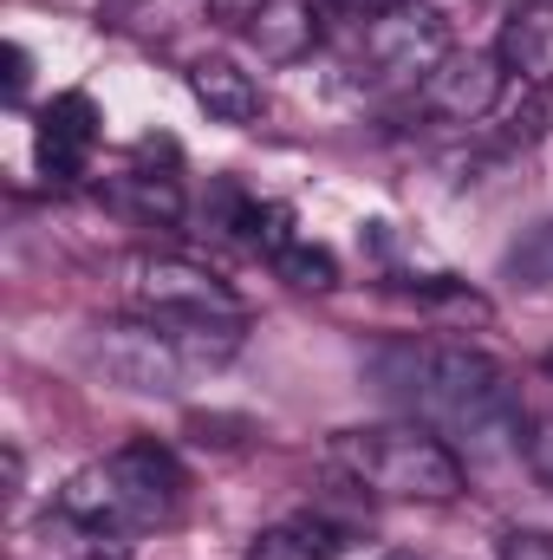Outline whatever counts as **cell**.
Returning <instances> with one entry per match:
<instances>
[{
    "instance_id": "obj_1",
    "label": "cell",
    "mask_w": 553,
    "mask_h": 560,
    "mask_svg": "<svg viewBox=\"0 0 553 560\" xmlns=\"http://www.w3.org/2000/svg\"><path fill=\"white\" fill-rule=\"evenodd\" d=\"M372 385L404 411L411 423L456 436L469 450H502L508 436H521V392L515 378L475 352V346H449V339H385L365 359Z\"/></svg>"
},
{
    "instance_id": "obj_2",
    "label": "cell",
    "mask_w": 553,
    "mask_h": 560,
    "mask_svg": "<svg viewBox=\"0 0 553 560\" xmlns=\"http://www.w3.org/2000/svg\"><path fill=\"white\" fill-rule=\"evenodd\" d=\"M242 346V319H111L85 332V365L125 392H183Z\"/></svg>"
},
{
    "instance_id": "obj_3",
    "label": "cell",
    "mask_w": 553,
    "mask_h": 560,
    "mask_svg": "<svg viewBox=\"0 0 553 560\" xmlns=\"http://www.w3.org/2000/svg\"><path fill=\"white\" fill-rule=\"evenodd\" d=\"M183 489H189L183 463H176L156 436H131V443L111 450L105 463L79 469V476L66 482L59 509L79 515V522H92V528H105V535H125V541H131V535L169 522V515L183 509Z\"/></svg>"
},
{
    "instance_id": "obj_4",
    "label": "cell",
    "mask_w": 553,
    "mask_h": 560,
    "mask_svg": "<svg viewBox=\"0 0 553 560\" xmlns=\"http://www.w3.org/2000/svg\"><path fill=\"white\" fill-rule=\"evenodd\" d=\"M326 456L372 495L391 502H449L462 495V463L456 450L423 430V423H365V430H339L326 443Z\"/></svg>"
},
{
    "instance_id": "obj_5",
    "label": "cell",
    "mask_w": 553,
    "mask_h": 560,
    "mask_svg": "<svg viewBox=\"0 0 553 560\" xmlns=\"http://www.w3.org/2000/svg\"><path fill=\"white\" fill-rule=\"evenodd\" d=\"M125 300L138 306L143 319H242L235 287L183 255H138L125 261Z\"/></svg>"
},
{
    "instance_id": "obj_6",
    "label": "cell",
    "mask_w": 553,
    "mask_h": 560,
    "mask_svg": "<svg viewBox=\"0 0 553 560\" xmlns=\"http://www.w3.org/2000/svg\"><path fill=\"white\" fill-rule=\"evenodd\" d=\"M443 59H449V20L430 0H404V7L365 20L358 72L372 85H385V79H430Z\"/></svg>"
},
{
    "instance_id": "obj_7",
    "label": "cell",
    "mask_w": 553,
    "mask_h": 560,
    "mask_svg": "<svg viewBox=\"0 0 553 560\" xmlns=\"http://www.w3.org/2000/svg\"><path fill=\"white\" fill-rule=\"evenodd\" d=\"M416 105L443 125H482L502 105V59L495 52H449L416 85Z\"/></svg>"
},
{
    "instance_id": "obj_8",
    "label": "cell",
    "mask_w": 553,
    "mask_h": 560,
    "mask_svg": "<svg viewBox=\"0 0 553 560\" xmlns=\"http://www.w3.org/2000/svg\"><path fill=\"white\" fill-rule=\"evenodd\" d=\"M33 150H39V170L72 183L85 176L92 150H98V105L85 92H59L46 112H39V131H33Z\"/></svg>"
},
{
    "instance_id": "obj_9",
    "label": "cell",
    "mask_w": 553,
    "mask_h": 560,
    "mask_svg": "<svg viewBox=\"0 0 553 560\" xmlns=\"http://www.w3.org/2000/svg\"><path fill=\"white\" fill-rule=\"evenodd\" d=\"M125 535H105V528H92V522H79V515H46V522H33L20 541H13V555L20 560H125Z\"/></svg>"
},
{
    "instance_id": "obj_10",
    "label": "cell",
    "mask_w": 553,
    "mask_h": 560,
    "mask_svg": "<svg viewBox=\"0 0 553 560\" xmlns=\"http://www.w3.org/2000/svg\"><path fill=\"white\" fill-rule=\"evenodd\" d=\"M209 209H215V229H222L228 242L261 248V255H280V248H286V209L248 196L242 183H215V202H209Z\"/></svg>"
},
{
    "instance_id": "obj_11",
    "label": "cell",
    "mask_w": 553,
    "mask_h": 560,
    "mask_svg": "<svg viewBox=\"0 0 553 560\" xmlns=\"http://www.w3.org/2000/svg\"><path fill=\"white\" fill-rule=\"evenodd\" d=\"M248 39L261 46V59H306L313 46H319V7L313 0H268L255 20H248Z\"/></svg>"
},
{
    "instance_id": "obj_12",
    "label": "cell",
    "mask_w": 553,
    "mask_h": 560,
    "mask_svg": "<svg viewBox=\"0 0 553 560\" xmlns=\"http://www.w3.org/2000/svg\"><path fill=\"white\" fill-rule=\"evenodd\" d=\"M189 92H196V105H202L215 125H255V118H261V85H255L242 66H228V59H202V66L189 72Z\"/></svg>"
},
{
    "instance_id": "obj_13",
    "label": "cell",
    "mask_w": 553,
    "mask_h": 560,
    "mask_svg": "<svg viewBox=\"0 0 553 560\" xmlns=\"http://www.w3.org/2000/svg\"><path fill=\"white\" fill-rule=\"evenodd\" d=\"M339 555V528L319 522V515H286L274 528L255 535L248 560H332Z\"/></svg>"
},
{
    "instance_id": "obj_14",
    "label": "cell",
    "mask_w": 553,
    "mask_h": 560,
    "mask_svg": "<svg viewBox=\"0 0 553 560\" xmlns=\"http://www.w3.org/2000/svg\"><path fill=\"white\" fill-rule=\"evenodd\" d=\"M111 196H118L125 209H138L143 222H176V215H183V183H176V176L131 170V176H118V183H111Z\"/></svg>"
},
{
    "instance_id": "obj_15",
    "label": "cell",
    "mask_w": 553,
    "mask_h": 560,
    "mask_svg": "<svg viewBox=\"0 0 553 560\" xmlns=\"http://www.w3.org/2000/svg\"><path fill=\"white\" fill-rule=\"evenodd\" d=\"M274 268H280L286 287H306V293L339 287V261H332V248H319V242H286L274 255Z\"/></svg>"
},
{
    "instance_id": "obj_16",
    "label": "cell",
    "mask_w": 553,
    "mask_h": 560,
    "mask_svg": "<svg viewBox=\"0 0 553 560\" xmlns=\"http://www.w3.org/2000/svg\"><path fill=\"white\" fill-rule=\"evenodd\" d=\"M508 275L521 287H553V222H541L534 235H521L508 248Z\"/></svg>"
},
{
    "instance_id": "obj_17",
    "label": "cell",
    "mask_w": 553,
    "mask_h": 560,
    "mask_svg": "<svg viewBox=\"0 0 553 560\" xmlns=\"http://www.w3.org/2000/svg\"><path fill=\"white\" fill-rule=\"evenodd\" d=\"M521 456H528V469L553 489V418H534L521 430Z\"/></svg>"
},
{
    "instance_id": "obj_18",
    "label": "cell",
    "mask_w": 553,
    "mask_h": 560,
    "mask_svg": "<svg viewBox=\"0 0 553 560\" xmlns=\"http://www.w3.org/2000/svg\"><path fill=\"white\" fill-rule=\"evenodd\" d=\"M495 560H553V535H541V528H515Z\"/></svg>"
},
{
    "instance_id": "obj_19",
    "label": "cell",
    "mask_w": 553,
    "mask_h": 560,
    "mask_svg": "<svg viewBox=\"0 0 553 560\" xmlns=\"http://www.w3.org/2000/svg\"><path fill=\"white\" fill-rule=\"evenodd\" d=\"M0 66H7V98L26 92V52L20 46H0Z\"/></svg>"
},
{
    "instance_id": "obj_20",
    "label": "cell",
    "mask_w": 553,
    "mask_h": 560,
    "mask_svg": "<svg viewBox=\"0 0 553 560\" xmlns=\"http://www.w3.org/2000/svg\"><path fill=\"white\" fill-rule=\"evenodd\" d=\"M209 7H215L222 20H255V13H261L268 0H209Z\"/></svg>"
},
{
    "instance_id": "obj_21",
    "label": "cell",
    "mask_w": 553,
    "mask_h": 560,
    "mask_svg": "<svg viewBox=\"0 0 553 560\" xmlns=\"http://www.w3.org/2000/svg\"><path fill=\"white\" fill-rule=\"evenodd\" d=\"M345 7H358V13L372 20V13H391V7H404V0H345Z\"/></svg>"
},
{
    "instance_id": "obj_22",
    "label": "cell",
    "mask_w": 553,
    "mask_h": 560,
    "mask_svg": "<svg viewBox=\"0 0 553 560\" xmlns=\"http://www.w3.org/2000/svg\"><path fill=\"white\" fill-rule=\"evenodd\" d=\"M105 7H118V13H125V7H143V0H105Z\"/></svg>"
},
{
    "instance_id": "obj_23",
    "label": "cell",
    "mask_w": 553,
    "mask_h": 560,
    "mask_svg": "<svg viewBox=\"0 0 553 560\" xmlns=\"http://www.w3.org/2000/svg\"><path fill=\"white\" fill-rule=\"evenodd\" d=\"M385 560H411V555H385Z\"/></svg>"
},
{
    "instance_id": "obj_24",
    "label": "cell",
    "mask_w": 553,
    "mask_h": 560,
    "mask_svg": "<svg viewBox=\"0 0 553 560\" xmlns=\"http://www.w3.org/2000/svg\"><path fill=\"white\" fill-rule=\"evenodd\" d=\"M548 372H553V352H548Z\"/></svg>"
}]
</instances>
